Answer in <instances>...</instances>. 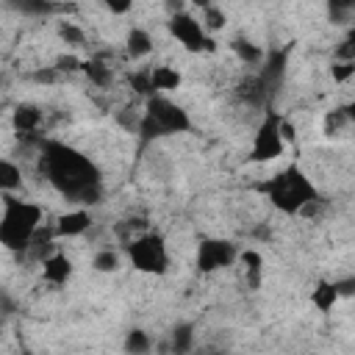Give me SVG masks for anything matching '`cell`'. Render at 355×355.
Instances as JSON below:
<instances>
[{"instance_id": "d6986e66", "label": "cell", "mask_w": 355, "mask_h": 355, "mask_svg": "<svg viewBox=\"0 0 355 355\" xmlns=\"http://www.w3.org/2000/svg\"><path fill=\"white\" fill-rule=\"evenodd\" d=\"M230 47H233V53L247 64V67H255V64H263V50L258 47V44H252V42H247V39H233L230 42Z\"/></svg>"}, {"instance_id": "9c48e42d", "label": "cell", "mask_w": 355, "mask_h": 355, "mask_svg": "<svg viewBox=\"0 0 355 355\" xmlns=\"http://www.w3.org/2000/svg\"><path fill=\"white\" fill-rule=\"evenodd\" d=\"M89 227H92V216H89V211L75 208V211H67V214H61V216L55 219L53 233L61 236V239H75V236H83Z\"/></svg>"}, {"instance_id": "5bb4252c", "label": "cell", "mask_w": 355, "mask_h": 355, "mask_svg": "<svg viewBox=\"0 0 355 355\" xmlns=\"http://www.w3.org/2000/svg\"><path fill=\"white\" fill-rule=\"evenodd\" d=\"M283 67H286V50H272V53H266V58H263V69H261V80H263V86L269 89V86H275V83H280V78H283Z\"/></svg>"}, {"instance_id": "d6a6232c", "label": "cell", "mask_w": 355, "mask_h": 355, "mask_svg": "<svg viewBox=\"0 0 355 355\" xmlns=\"http://www.w3.org/2000/svg\"><path fill=\"white\" fill-rule=\"evenodd\" d=\"M344 114H347V122L355 125V100H349V103L344 105Z\"/></svg>"}, {"instance_id": "2e32d148", "label": "cell", "mask_w": 355, "mask_h": 355, "mask_svg": "<svg viewBox=\"0 0 355 355\" xmlns=\"http://www.w3.org/2000/svg\"><path fill=\"white\" fill-rule=\"evenodd\" d=\"M239 258H241V266H244V280H247V286H250V288H258V286H261V275H263V258H261V252L244 250Z\"/></svg>"}, {"instance_id": "6da1fadb", "label": "cell", "mask_w": 355, "mask_h": 355, "mask_svg": "<svg viewBox=\"0 0 355 355\" xmlns=\"http://www.w3.org/2000/svg\"><path fill=\"white\" fill-rule=\"evenodd\" d=\"M39 166H42V175L69 202H78V205L100 202V197H103L100 172L83 153H78L61 141H42Z\"/></svg>"}, {"instance_id": "5b68a950", "label": "cell", "mask_w": 355, "mask_h": 355, "mask_svg": "<svg viewBox=\"0 0 355 355\" xmlns=\"http://www.w3.org/2000/svg\"><path fill=\"white\" fill-rule=\"evenodd\" d=\"M125 250H128L133 269L144 275H164L169 269V252H166V241L161 233H141Z\"/></svg>"}, {"instance_id": "ba28073f", "label": "cell", "mask_w": 355, "mask_h": 355, "mask_svg": "<svg viewBox=\"0 0 355 355\" xmlns=\"http://www.w3.org/2000/svg\"><path fill=\"white\" fill-rule=\"evenodd\" d=\"M236 258H239V252H236L233 241H227V239H202L197 247V269L202 275L219 272V269L230 266Z\"/></svg>"}, {"instance_id": "ac0fdd59", "label": "cell", "mask_w": 355, "mask_h": 355, "mask_svg": "<svg viewBox=\"0 0 355 355\" xmlns=\"http://www.w3.org/2000/svg\"><path fill=\"white\" fill-rule=\"evenodd\" d=\"M150 75H153V89H155V94H158V92H172V89H178V86L183 83L180 72L172 69V67H153Z\"/></svg>"}, {"instance_id": "484cf974", "label": "cell", "mask_w": 355, "mask_h": 355, "mask_svg": "<svg viewBox=\"0 0 355 355\" xmlns=\"http://www.w3.org/2000/svg\"><path fill=\"white\" fill-rule=\"evenodd\" d=\"M53 67H55L58 72H75V69H83V61H80L78 55H72V53H64V55L55 58Z\"/></svg>"}, {"instance_id": "44dd1931", "label": "cell", "mask_w": 355, "mask_h": 355, "mask_svg": "<svg viewBox=\"0 0 355 355\" xmlns=\"http://www.w3.org/2000/svg\"><path fill=\"white\" fill-rule=\"evenodd\" d=\"M150 347H153V338H150L144 330H139V327L125 336V352H128V355H147Z\"/></svg>"}, {"instance_id": "f1b7e54d", "label": "cell", "mask_w": 355, "mask_h": 355, "mask_svg": "<svg viewBox=\"0 0 355 355\" xmlns=\"http://www.w3.org/2000/svg\"><path fill=\"white\" fill-rule=\"evenodd\" d=\"M31 78H33L36 83H55V78H58V69H55V67H47V69H36Z\"/></svg>"}, {"instance_id": "7402d4cb", "label": "cell", "mask_w": 355, "mask_h": 355, "mask_svg": "<svg viewBox=\"0 0 355 355\" xmlns=\"http://www.w3.org/2000/svg\"><path fill=\"white\" fill-rule=\"evenodd\" d=\"M200 22H202L205 33H214V31H222L225 28L227 17H225V11L219 6H202V19Z\"/></svg>"}, {"instance_id": "4316f807", "label": "cell", "mask_w": 355, "mask_h": 355, "mask_svg": "<svg viewBox=\"0 0 355 355\" xmlns=\"http://www.w3.org/2000/svg\"><path fill=\"white\" fill-rule=\"evenodd\" d=\"M347 122V114H344V108H336V111H330L327 116H324V133L327 136H333V133H338V128Z\"/></svg>"}, {"instance_id": "603a6c76", "label": "cell", "mask_w": 355, "mask_h": 355, "mask_svg": "<svg viewBox=\"0 0 355 355\" xmlns=\"http://www.w3.org/2000/svg\"><path fill=\"white\" fill-rule=\"evenodd\" d=\"M130 89L136 92V94H141V97H155V89H153V75H150V69H139V72H133L130 75Z\"/></svg>"}, {"instance_id": "ffe728a7", "label": "cell", "mask_w": 355, "mask_h": 355, "mask_svg": "<svg viewBox=\"0 0 355 355\" xmlns=\"http://www.w3.org/2000/svg\"><path fill=\"white\" fill-rule=\"evenodd\" d=\"M19 183H22V169L11 158H3L0 161V189H3V194H11Z\"/></svg>"}, {"instance_id": "4fadbf2b", "label": "cell", "mask_w": 355, "mask_h": 355, "mask_svg": "<svg viewBox=\"0 0 355 355\" xmlns=\"http://www.w3.org/2000/svg\"><path fill=\"white\" fill-rule=\"evenodd\" d=\"M11 125L17 133H33L39 125H42V111L36 105H17L14 114H11Z\"/></svg>"}, {"instance_id": "e0dca14e", "label": "cell", "mask_w": 355, "mask_h": 355, "mask_svg": "<svg viewBox=\"0 0 355 355\" xmlns=\"http://www.w3.org/2000/svg\"><path fill=\"white\" fill-rule=\"evenodd\" d=\"M83 75H86L94 86H111V80H114L111 64H105L100 55H94V58L83 61Z\"/></svg>"}, {"instance_id": "8992f818", "label": "cell", "mask_w": 355, "mask_h": 355, "mask_svg": "<svg viewBox=\"0 0 355 355\" xmlns=\"http://www.w3.org/2000/svg\"><path fill=\"white\" fill-rule=\"evenodd\" d=\"M283 147H286V141H283V136H280V116H277V114H269V116L258 125V130H255V136H252L250 161H252V164L275 161V158L283 155Z\"/></svg>"}, {"instance_id": "1f68e13d", "label": "cell", "mask_w": 355, "mask_h": 355, "mask_svg": "<svg viewBox=\"0 0 355 355\" xmlns=\"http://www.w3.org/2000/svg\"><path fill=\"white\" fill-rule=\"evenodd\" d=\"M105 8H108L111 14H128V11L133 8V3H105Z\"/></svg>"}, {"instance_id": "3957f363", "label": "cell", "mask_w": 355, "mask_h": 355, "mask_svg": "<svg viewBox=\"0 0 355 355\" xmlns=\"http://www.w3.org/2000/svg\"><path fill=\"white\" fill-rule=\"evenodd\" d=\"M261 191L269 197V202H272L280 214H300L308 202L319 200L316 186L311 183V178H308L297 164H291V166L280 169L277 175H272V178L261 186Z\"/></svg>"}, {"instance_id": "7c38bea8", "label": "cell", "mask_w": 355, "mask_h": 355, "mask_svg": "<svg viewBox=\"0 0 355 355\" xmlns=\"http://www.w3.org/2000/svg\"><path fill=\"white\" fill-rule=\"evenodd\" d=\"M125 53L136 61V58H144L153 53V36L144 31V28H130L128 36H125Z\"/></svg>"}, {"instance_id": "cb8c5ba5", "label": "cell", "mask_w": 355, "mask_h": 355, "mask_svg": "<svg viewBox=\"0 0 355 355\" xmlns=\"http://www.w3.org/2000/svg\"><path fill=\"white\" fill-rule=\"evenodd\" d=\"M92 266L97 269V272H116L119 269V252H114V250H100V252H94V258H92Z\"/></svg>"}, {"instance_id": "277c9868", "label": "cell", "mask_w": 355, "mask_h": 355, "mask_svg": "<svg viewBox=\"0 0 355 355\" xmlns=\"http://www.w3.org/2000/svg\"><path fill=\"white\" fill-rule=\"evenodd\" d=\"M191 130V119L189 114L172 103L164 94H155L147 100L144 114L139 119V133H141V144H150L158 136H169V133H189Z\"/></svg>"}, {"instance_id": "83f0119b", "label": "cell", "mask_w": 355, "mask_h": 355, "mask_svg": "<svg viewBox=\"0 0 355 355\" xmlns=\"http://www.w3.org/2000/svg\"><path fill=\"white\" fill-rule=\"evenodd\" d=\"M330 72H333V80L344 83V80H349L355 75V61H336Z\"/></svg>"}, {"instance_id": "f546056e", "label": "cell", "mask_w": 355, "mask_h": 355, "mask_svg": "<svg viewBox=\"0 0 355 355\" xmlns=\"http://www.w3.org/2000/svg\"><path fill=\"white\" fill-rule=\"evenodd\" d=\"M336 288L341 297H355V277H344V280H336Z\"/></svg>"}, {"instance_id": "52a82bcc", "label": "cell", "mask_w": 355, "mask_h": 355, "mask_svg": "<svg viewBox=\"0 0 355 355\" xmlns=\"http://www.w3.org/2000/svg\"><path fill=\"white\" fill-rule=\"evenodd\" d=\"M166 28H169V33H172V36H175L186 50H189V53L214 50V42L208 39V33H205L202 22H200L197 17H191L189 11H180V14L169 17Z\"/></svg>"}, {"instance_id": "e575fe53", "label": "cell", "mask_w": 355, "mask_h": 355, "mask_svg": "<svg viewBox=\"0 0 355 355\" xmlns=\"http://www.w3.org/2000/svg\"><path fill=\"white\" fill-rule=\"evenodd\" d=\"M25 355H31V352H25Z\"/></svg>"}, {"instance_id": "d4e9b609", "label": "cell", "mask_w": 355, "mask_h": 355, "mask_svg": "<svg viewBox=\"0 0 355 355\" xmlns=\"http://www.w3.org/2000/svg\"><path fill=\"white\" fill-rule=\"evenodd\" d=\"M58 36H61V42H67V44H75V47L86 42V33H83V31H80L75 22H67V19L58 25Z\"/></svg>"}, {"instance_id": "30bf717a", "label": "cell", "mask_w": 355, "mask_h": 355, "mask_svg": "<svg viewBox=\"0 0 355 355\" xmlns=\"http://www.w3.org/2000/svg\"><path fill=\"white\" fill-rule=\"evenodd\" d=\"M42 277L50 286H64L72 277V261L64 252H53L44 263H42Z\"/></svg>"}, {"instance_id": "8fae6325", "label": "cell", "mask_w": 355, "mask_h": 355, "mask_svg": "<svg viewBox=\"0 0 355 355\" xmlns=\"http://www.w3.org/2000/svg\"><path fill=\"white\" fill-rule=\"evenodd\" d=\"M338 300H341V294H338V288H336L333 280H319V283L313 286V291H311V305H313L316 311H322V313L333 311Z\"/></svg>"}, {"instance_id": "7a4b0ae2", "label": "cell", "mask_w": 355, "mask_h": 355, "mask_svg": "<svg viewBox=\"0 0 355 355\" xmlns=\"http://www.w3.org/2000/svg\"><path fill=\"white\" fill-rule=\"evenodd\" d=\"M42 227V205L19 200L14 194H3V216H0V241L11 252H28L33 236Z\"/></svg>"}, {"instance_id": "836d02e7", "label": "cell", "mask_w": 355, "mask_h": 355, "mask_svg": "<svg viewBox=\"0 0 355 355\" xmlns=\"http://www.w3.org/2000/svg\"><path fill=\"white\" fill-rule=\"evenodd\" d=\"M208 355H225V352H208Z\"/></svg>"}, {"instance_id": "9a60e30c", "label": "cell", "mask_w": 355, "mask_h": 355, "mask_svg": "<svg viewBox=\"0 0 355 355\" xmlns=\"http://www.w3.org/2000/svg\"><path fill=\"white\" fill-rule=\"evenodd\" d=\"M194 347V324L183 322L169 333V352L172 355H189Z\"/></svg>"}, {"instance_id": "4dcf8cb0", "label": "cell", "mask_w": 355, "mask_h": 355, "mask_svg": "<svg viewBox=\"0 0 355 355\" xmlns=\"http://www.w3.org/2000/svg\"><path fill=\"white\" fill-rule=\"evenodd\" d=\"M280 136H283V141H294L297 130H294V125L288 119H280Z\"/></svg>"}]
</instances>
